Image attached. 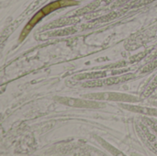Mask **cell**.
<instances>
[{"instance_id":"obj_5","label":"cell","mask_w":157,"mask_h":156,"mask_svg":"<svg viewBox=\"0 0 157 156\" xmlns=\"http://www.w3.org/2000/svg\"><path fill=\"white\" fill-rule=\"evenodd\" d=\"M119 106L121 108H122L123 109L134 112V113H140L143 115H147V116H154L157 117V108H146V107H141V106H134V105H131V104H127V103H121L119 104Z\"/></svg>"},{"instance_id":"obj_4","label":"cell","mask_w":157,"mask_h":156,"mask_svg":"<svg viewBox=\"0 0 157 156\" xmlns=\"http://www.w3.org/2000/svg\"><path fill=\"white\" fill-rule=\"evenodd\" d=\"M132 77V74L120 76V77H111V78H105V79H99L98 81H92L84 84V86H111L118 83H121L124 81H127Z\"/></svg>"},{"instance_id":"obj_6","label":"cell","mask_w":157,"mask_h":156,"mask_svg":"<svg viewBox=\"0 0 157 156\" xmlns=\"http://www.w3.org/2000/svg\"><path fill=\"white\" fill-rule=\"evenodd\" d=\"M151 104H152L153 106H155V107H157V101H152Z\"/></svg>"},{"instance_id":"obj_2","label":"cell","mask_w":157,"mask_h":156,"mask_svg":"<svg viewBox=\"0 0 157 156\" xmlns=\"http://www.w3.org/2000/svg\"><path fill=\"white\" fill-rule=\"evenodd\" d=\"M84 97L87 99H93L98 101L109 100V101H116V102H123V103H137L141 101V99L138 97L129 94L116 93V92L92 93V94H86Z\"/></svg>"},{"instance_id":"obj_1","label":"cell","mask_w":157,"mask_h":156,"mask_svg":"<svg viewBox=\"0 0 157 156\" xmlns=\"http://www.w3.org/2000/svg\"><path fill=\"white\" fill-rule=\"evenodd\" d=\"M76 4H77V2H75L74 0H58V1H54L52 3H50L49 5L45 6L39 12H37L31 17V19L29 21V23L26 25L24 29L21 31V34H20V37H19V40H23L29 33V31L32 29V28L39 21H40L44 17H46L47 15L51 14L52 12H53V11H55V10H57L59 8L65 7V6H75Z\"/></svg>"},{"instance_id":"obj_3","label":"cell","mask_w":157,"mask_h":156,"mask_svg":"<svg viewBox=\"0 0 157 156\" xmlns=\"http://www.w3.org/2000/svg\"><path fill=\"white\" fill-rule=\"evenodd\" d=\"M53 99L60 104L75 108H101L106 107V104L102 101L93 99L85 100L70 97H54Z\"/></svg>"}]
</instances>
